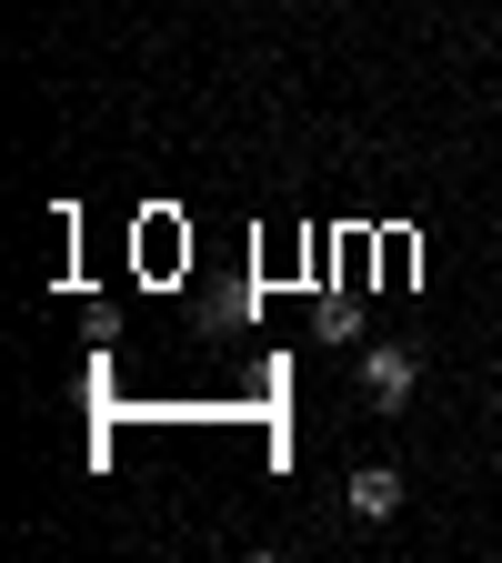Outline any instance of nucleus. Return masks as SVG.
<instances>
[{
    "instance_id": "f257e3e1",
    "label": "nucleus",
    "mask_w": 502,
    "mask_h": 563,
    "mask_svg": "<svg viewBox=\"0 0 502 563\" xmlns=\"http://www.w3.org/2000/svg\"><path fill=\"white\" fill-rule=\"evenodd\" d=\"M412 383H422L412 342H372V352H362V393H372L382 412H402V402H412Z\"/></svg>"
},
{
    "instance_id": "f03ea898",
    "label": "nucleus",
    "mask_w": 502,
    "mask_h": 563,
    "mask_svg": "<svg viewBox=\"0 0 502 563\" xmlns=\"http://www.w3.org/2000/svg\"><path fill=\"white\" fill-rule=\"evenodd\" d=\"M342 504L362 514V523H392V514H402V473H392V463H362V473L342 483Z\"/></svg>"
}]
</instances>
